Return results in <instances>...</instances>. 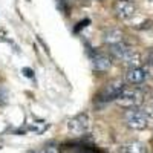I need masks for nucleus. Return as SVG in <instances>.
I'll list each match as a JSON object with an SVG mask.
<instances>
[{"mask_svg":"<svg viewBox=\"0 0 153 153\" xmlns=\"http://www.w3.org/2000/svg\"><path fill=\"white\" fill-rule=\"evenodd\" d=\"M117 103L126 109H136L143 103V94L136 89H124L121 95L117 98Z\"/></svg>","mask_w":153,"mask_h":153,"instance_id":"nucleus-1","label":"nucleus"},{"mask_svg":"<svg viewBox=\"0 0 153 153\" xmlns=\"http://www.w3.org/2000/svg\"><path fill=\"white\" fill-rule=\"evenodd\" d=\"M89 129H91V120H89L87 113H80L68 121V130L75 136H81L87 133Z\"/></svg>","mask_w":153,"mask_h":153,"instance_id":"nucleus-2","label":"nucleus"},{"mask_svg":"<svg viewBox=\"0 0 153 153\" xmlns=\"http://www.w3.org/2000/svg\"><path fill=\"white\" fill-rule=\"evenodd\" d=\"M126 123H127V126L135 130H143L149 124V118L146 117V113L143 110L129 109L126 112Z\"/></svg>","mask_w":153,"mask_h":153,"instance_id":"nucleus-3","label":"nucleus"},{"mask_svg":"<svg viewBox=\"0 0 153 153\" xmlns=\"http://www.w3.org/2000/svg\"><path fill=\"white\" fill-rule=\"evenodd\" d=\"M115 14L121 20H130L136 14V6L130 0H118L115 3Z\"/></svg>","mask_w":153,"mask_h":153,"instance_id":"nucleus-4","label":"nucleus"},{"mask_svg":"<svg viewBox=\"0 0 153 153\" xmlns=\"http://www.w3.org/2000/svg\"><path fill=\"white\" fill-rule=\"evenodd\" d=\"M124 83L120 81V80H115L112 83H109L106 87H104V91L100 94V100L101 101H112V100H117L121 92L124 91Z\"/></svg>","mask_w":153,"mask_h":153,"instance_id":"nucleus-5","label":"nucleus"},{"mask_svg":"<svg viewBox=\"0 0 153 153\" xmlns=\"http://www.w3.org/2000/svg\"><path fill=\"white\" fill-rule=\"evenodd\" d=\"M147 78V74L143 68H130L126 74V80L130 84H141Z\"/></svg>","mask_w":153,"mask_h":153,"instance_id":"nucleus-6","label":"nucleus"},{"mask_svg":"<svg viewBox=\"0 0 153 153\" xmlns=\"http://www.w3.org/2000/svg\"><path fill=\"white\" fill-rule=\"evenodd\" d=\"M120 153H147V149L143 143L139 141H132V143H127V144H123L120 149H118Z\"/></svg>","mask_w":153,"mask_h":153,"instance_id":"nucleus-7","label":"nucleus"},{"mask_svg":"<svg viewBox=\"0 0 153 153\" xmlns=\"http://www.w3.org/2000/svg\"><path fill=\"white\" fill-rule=\"evenodd\" d=\"M103 40H104L106 43H109L110 46H112V45H117V43H121V40H123V32H121L120 29H117V28H110V29H107V31L103 34Z\"/></svg>","mask_w":153,"mask_h":153,"instance_id":"nucleus-8","label":"nucleus"},{"mask_svg":"<svg viewBox=\"0 0 153 153\" xmlns=\"http://www.w3.org/2000/svg\"><path fill=\"white\" fill-rule=\"evenodd\" d=\"M92 65H94V69H95L97 72H106V71L110 69L112 61H110V58L106 57V55H97V57L92 60Z\"/></svg>","mask_w":153,"mask_h":153,"instance_id":"nucleus-9","label":"nucleus"},{"mask_svg":"<svg viewBox=\"0 0 153 153\" xmlns=\"http://www.w3.org/2000/svg\"><path fill=\"white\" fill-rule=\"evenodd\" d=\"M130 51H132V48H129V46L124 45V43H117V45H112L110 46V54L115 58L121 60V61L127 57V54H129Z\"/></svg>","mask_w":153,"mask_h":153,"instance_id":"nucleus-10","label":"nucleus"},{"mask_svg":"<svg viewBox=\"0 0 153 153\" xmlns=\"http://www.w3.org/2000/svg\"><path fill=\"white\" fill-rule=\"evenodd\" d=\"M139 61H141V57H139V54L135 52L133 49H132L130 52L127 54V57L123 60V63H126V65H127V66H130V68H138Z\"/></svg>","mask_w":153,"mask_h":153,"instance_id":"nucleus-11","label":"nucleus"},{"mask_svg":"<svg viewBox=\"0 0 153 153\" xmlns=\"http://www.w3.org/2000/svg\"><path fill=\"white\" fill-rule=\"evenodd\" d=\"M43 153H60V150H58V147H57L55 144H48V146L45 147Z\"/></svg>","mask_w":153,"mask_h":153,"instance_id":"nucleus-12","label":"nucleus"},{"mask_svg":"<svg viewBox=\"0 0 153 153\" xmlns=\"http://www.w3.org/2000/svg\"><path fill=\"white\" fill-rule=\"evenodd\" d=\"M143 112L146 113V117L149 118V121H150V120H153V104H149Z\"/></svg>","mask_w":153,"mask_h":153,"instance_id":"nucleus-13","label":"nucleus"},{"mask_svg":"<svg viewBox=\"0 0 153 153\" xmlns=\"http://www.w3.org/2000/svg\"><path fill=\"white\" fill-rule=\"evenodd\" d=\"M87 23H89V20H84V22H80V23H78V26H76V28H75L74 31H75V32H78V31H80L81 28H84V26H87Z\"/></svg>","mask_w":153,"mask_h":153,"instance_id":"nucleus-14","label":"nucleus"},{"mask_svg":"<svg viewBox=\"0 0 153 153\" xmlns=\"http://www.w3.org/2000/svg\"><path fill=\"white\" fill-rule=\"evenodd\" d=\"M22 72H25V75L29 76V78H34V72H32L29 68H23V71H22Z\"/></svg>","mask_w":153,"mask_h":153,"instance_id":"nucleus-15","label":"nucleus"},{"mask_svg":"<svg viewBox=\"0 0 153 153\" xmlns=\"http://www.w3.org/2000/svg\"><path fill=\"white\" fill-rule=\"evenodd\" d=\"M149 63L153 66V49L150 51V54H149Z\"/></svg>","mask_w":153,"mask_h":153,"instance_id":"nucleus-16","label":"nucleus"},{"mask_svg":"<svg viewBox=\"0 0 153 153\" xmlns=\"http://www.w3.org/2000/svg\"><path fill=\"white\" fill-rule=\"evenodd\" d=\"M149 2H152V3H153V0H149Z\"/></svg>","mask_w":153,"mask_h":153,"instance_id":"nucleus-17","label":"nucleus"}]
</instances>
